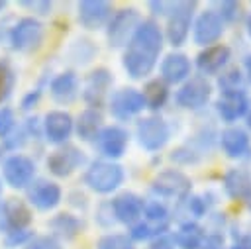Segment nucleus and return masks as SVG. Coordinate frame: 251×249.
<instances>
[{"label":"nucleus","mask_w":251,"mask_h":249,"mask_svg":"<svg viewBox=\"0 0 251 249\" xmlns=\"http://www.w3.org/2000/svg\"><path fill=\"white\" fill-rule=\"evenodd\" d=\"M143 198H139L137 194L133 192H122L118 194L110 206H112V214H114V220L116 222H122V224H127V225H133L141 220L143 216Z\"/></svg>","instance_id":"obj_17"},{"label":"nucleus","mask_w":251,"mask_h":249,"mask_svg":"<svg viewBox=\"0 0 251 249\" xmlns=\"http://www.w3.org/2000/svg\"><path fill=\"white\" fill-rule=\"evenodd\" d=\"M84 161L86 157L80 149H76L75 145H63L47 157V167L55 176H69L73 171L84 165Z\"/></svg>","instance_id":"obj_15"},{"label":"nucleus","mask_w":251,"mask_h":249,"mask_svg":"<svg viewBox=\"0 0 251 249\" xmlns=\"http://www.w3.org/2000/svg\"><path fill=\"white\" fill-rule=\"evenodd\" d=\"M224 188L233 200H247L251 194V174L243 169H229L224 176Z\"/></svg>","instance_id":"obj_24"},{"label":"nucleus","mask_w":251,"mask_h":249,"mask_svg":"<svg viewBox=\"0 0 251 249\" xmlns=\"http://www.w3.org/2000/svg\"><path fill=\"white\" fill-rule=\"evenodd\" d=\"M194 10H196V2H176L173 12L169 14V22H167V39L173 47H178L186 41L190 25H192V18H194Z\"/></svg>","instance_id":"obj_7"},{"label":"nucleus","mask_w":251,"mask_h":249,"mask_svg":"<svg viewBox=\"0 0 251 249\" xmlns=\"http://www.w3.org/2000/svg\"><path fill=\"white\" fill-rule=\"evenodd\" d=\"M175 4L176 2H165V0H161V2H149V8H151V12L155 16H169L173 12Z\"/></svg>","instance_id":"obj_42"},{"label":"nucleus","mask_w":251,"mask_h":249,"mask_svg":"<svg viewBox=\"0 0 251 249\" xmlns=\"http://www.w3.org/2000/svg\"><path fill=\"white\" fill-rule=\"evenodd\" d=\"M75 129V122L71 118V114L63 112V110H51L47 116H45V122H43V135L49 143L53 145H61L65 143L71 133Z\"/></svg>","instance_id":"obj_18"},{"label":"nucleus","mask_w":251,"mask_h":249,"mask_svg":"<svg viewBox=\"0 0 251 249\" xmlns=\"http://www.w3.org/2000/svg\"><path fill=\"white\" fill-rule=\"evenodd\" d=\"M112 82H114V76H112V73L108 69H104V67L94 69L88 75V78L84 82V88H82V98L86 100V104L90 108H96L98 110L104 104Z\"/></svg>","instance_id":"obj_13"},{"label":"nucleus","mask_w":251,"mask_h":249,"mask_svg":"<svg viewBox=\"0 0 251 249\" xmlns=\"http://www.w3.org/2000/svg\"><path fill=\"white\" fill-rule=\"evenodd\" d=\"M141 24L139 12L133 8L118 10L108 22V43L110 47H126Z\"/></svg>","instance_id":"obj_4"},{"label":"nucleus","mask_w":251,"mask_h":249,"mask_svg":"<svg viewBox=\"0 0 251 249\" xmlns=\"http://www.w3.org/2000/svg\"><path fill=\"white\" fill-rule=\"evenodd\" d=\"M6 227V220H4V212H2V204H0V229Z\"/></svg>","instance_id":"obj_47"},{"label":"nucleus","mask_w":251,"mask_h":249,"mask_svg":"<svg viewBox=\"0 0 251 249\" xmlns=\"http://www.w3.org/2000/svg\"><path fill=\"white\" fill-rule=\"evenodd\" d=\"M16 129V118L14 112L6 106H0V137L6 139Z\"/></svg>","instance_id":"obj_35"},{"label":"nucleus","mask_w":251,"mask_h":249,"mask_svg":"<svg viewBox=\"0 0 251 249\" xmlns=\"http://www.w3.org/2000/svg\"><path fill=\"white\" fill-rule=\"evenodd\" d=\"M49 227L53 229L55 235L65 237V239H73V237L80 231L82 224H80V220H78L76 216L67 214V212H61V214H57V216L49 222Z\"/></svg>","instance_id":"obj_29"},{"label":"nucleus","mask_w":251,"mask_h":249,"mask_svg":"<svg viewBox=\"0 0 251 249\" xmlns=\"http://www.w3.org/2000/svg\"><path fill=\"white\" fill-rule=\"evenodd\" d=\"M190 59L184 53H169L161 61V80L167 84H178L190 78Z\"/></svg>","instance_id":"obj_22"},{"label":"nucleus","mask_w":251,"mask_h":249,"mask_svg":"<svg viewBox=\"0 0 251 249\" xmlns=\"http://www.w3.org/2000/svg\"><path fill=\"white\" fill-rule=\"evenodd\" d=\"M14 80H16V76H14V71L10 69V65L6 61H0V102H4L10 96V92L14 88Z\"/></svg>","instance_id":"obj_34"},{"label":"nucleus","mask_w":251,"mask_h":249,"mask_svg":"<svg viewBox=\"0 0 251 249\" xmlns=\"http://www.w3.org/2000/svg\"><path fill=\"white\" fill-rule=\"evenodd\" d=\"M161 233H167V227H159V225H153L145 220H139L137 224L131 225L129 229V239L133 241H143V239H151V237H157Z\"/></svg>","instance_id":"obj_32"},{"label":"nucleus","mask_w":251,"mask_h":249,"mask_svg":"<svg viewBox=\"0 0 251 249\" xmlns=\"http://www.w3.org/2000/svg\"><path fill=\"white\" fill-rule=\"evenodd\" d=\"M108 106H110V114L116 120L126 122V120H131L133 116H137L139 112H143L145 102L137 88H120L110 94Z\"/></svg>","instance_id":"obj_8"},{"label":"nucleus","mask_w":251,"mask_h":249,"mask_svg":"<svg viewBox=\"0 0 251 249\" xmlns=\"http://www.w3.org/2000/svg\"><path fill=\"white\" fill-rule=\"evenodd\" d=\"M200 249H224V237L218 233H210L204 237Z\"/></svg>","instance_id":"obj_43"},{"label":"nucleus","mask_w":251,"mask_h":249,"mask_svg":"<svg viewBox=\"0 0 251 249\" xmlns=\"http://www.w3.org/2000/svg\"><path fill=\"white\" fill-rule=\"evenodd\" d=\"M231 59V51L227 45H222V43H216V45H210L206 47L204 51L198 53L196 57V67L202 75H218L220 71H224V67L229 63Z\"/></svg>","instance_id":"obj_19"},{"label":"nucleus","mask_w":251,"mask_h":249,"mask_svg":"<svg viewBox=\"0 0 251 249\" xmlns=\"http://www.w3.org/2000/svg\"><path fill=\"white\" fill-rule=\"evenodd\" d=\"M0 192H2V178H0Z\"/></svg>","instance_id":"obj_52"},{"label":"nucleus","mask_w":251,"mask_h":249,"mask_svg":"<svg viewBox=\"0 0 251 249\" xmlns=\"http://www.w3.org/2000/svg\"><path fill=\"white\" fill-rule=\"evenodd\" d=\"M245 202H247V204H249V208H251V194L247 196V200H245Z\"/></svg>","instance_id":"obj_51"},{"label":"nucleus","mask_w":251,"mask_h":249,"mask_svg":"<svg viewBox=\"0 0 251 249\" xmlns=\"http://www.w3.org/2000/svg\"><path fill=\"white\" fill-rule=\"evenodd\" d=\"M224 22H235L241 16V4L237 2H222L220 10H216Z\"/></svg>","instance_id":"obj_37"},{"label":"nucleus","mask_w":251,"mask_h":249,"mask_svg":"<svg viewBox=\"0 0 251 249\" xmlns=\"http://www.w3.org/2000/svg\"><path fill=\"white\" fill-rule=\"evenodd\" d=\"M31 239V233L27 231V229H12V231H8L6 233V237H4V243H6V247H16V245H22V243H27Z\"/></svg>","instance_id":"obj_38"},{"label":"nucleus","mask_w":251,"mask_h":249,"mask_svg":"<svg viewBox=\"0 0 251 249\" xmlns=\"http://www.w3.org/2000/svg\"><path fill=\"white\" fill-rule=\"evenodd\" d=\"M245 25H247V33H249V37H251V14L247 16V24H245Z\"/></svg>","instance_id":"obj_48"},{"label":"nucleus","mask_w":251,"mask_h":249,"mask_svg":"<svg viewBox=\"0 0 251 249\" xmlns=\"http://www.w3.org/2000/svg\"><path fill=\"white\" fill-rule=\"evenodd\" d=\"M37 98H39V90L29 92V94H27V96L22 100V108H24V110H29V108H31V106L37 102Z\"/></svg>","instance_id":"obj_44"},{"label":"nucleus","mask_w":251,"mask_h":249,"mask_svg":"<svg viewBox=\"0 0 251 249\" xmlns=\"http://www.w3.org/2000/svg\"><path fill=\"white\" fill-rule=\"evenodd\" d=\"M124 182V169L112 161H92L84 171V184L100 194L114 192Z\"/></svg>","instance_id":"obj_2"},{"label":"nucleus","mask_w":251,"mask_h":249,"mask_svg":"<svg viewBox=\"0 0 251 249\" xmlns=\"http://www.w3.org/2000/svg\"><path fill=\"white\" fill-rule=\"evenodd\" d=\"M247 127H249V131H251V110L247 112Z\"/></svg>","instance_id":"obj_49"},{"label":"nucleus","mask_w":251,"mask_h":249,"mask_svg":"<svg viewBox=\"0 0 251 249\" xmlns=\"http://www.w3.org/2000/svg\"><path fill=\"white\" fill-rule=\"evenodd\" d=\"M102 114H100V110H96V108H88V110H84L80 116H78V120H76V133H78V137L80 139H86V141H90V139H94L96 135H98V131L102 129Z\"/></svg>","instance_id":"obj_27"},{"label":"nucleus","mask_w":251,"mask_h":249,"mask_svg":"<svg viewBox=\"0 0 251 249\" xmlns=\"http://www.w3.org/2000/svg\"><path fill=\"white\" fill-rule=\"evenodd\" d=\"M220 92H245V78L239 69H229L220 75L218 78Z\"/></svg>","instance_id":"obj_30"},{"label":"nucleus","mask_w":251,"mask_h":249,"mask_svg":"<svg viewBox=\"0 0 251 249\" xmlns=\"http://www.w3.org/2000/svg\"><path fill=\"white\" fill-rule=\"evenodd\" d=\"M216 112L224 122H235L249 112V100L245 92H222L216 100Z\"/></svg>","instance_id":"obj_21"},{"label":"nucleus","mask_w":251,"mask_h":249,"mask_svg":"<svg viewBox=\"0 0 251 249\" xmlns=\"http://www.w3.org/2000/svg\"><path fill=\"white\" fill-rule=\"evenodd\" d=\"M51 96L57 104H71L76 100L78 90H80V80L73 71H65L61 75H57L51 84H49Z\"/></svg>","instance_id":"obj_23"},{"label":"nucleus","mask_w":251,"mask_h":249,"mask_svg":"<svg viewBox=\"0 0 251 249\" xmlns=\"http://www.w3.org/2000/svg\"><path fill=\"white\" fill-rule=\"evenodd\" d=\"M243 65H245V71H247V75H249V78H251V53L245 57V63H243Z\"/></svg>","instance_id":"obj_46"},{"label":"nucleus","mask_w":251,"mask_h":249,"mask_svg":"<svg viewBox=\"0 0 251 249\" xmlns=\"http://www.w3.org/2000/svg\"><path fill=\"white\" fill-rule=\"evenodd\" d=\"M190 188H192V180L182 171H176V169L161 171L151 182V190L163 198L182 200L190 194Z\"/></svg>","instance_id":"obj_5"},{"label":"nucleus","mask_w":251,"mask_h":249,"mask_svg":"<svg viewBox=\"0 0 251 249\" xmlns=\"http://www.w3.org/2000/svg\"><path fill=\"white\" fill-rule=\"evenodd\" d=\"M61 196H63L61 186L53 180H47V178H37L27 186L29 204L37 210H43V212L57 208L61 202Z\"/></svg>","instance_id":"obj_14"},{"label":"nucleus","mask_w":251,"mask_h":249,"mask_svg":"<svg viewBox=\"0 0 251 249\" xmlns=\"http://www.w3.org/2000/svg\"><path fill=\"white\" fill-rule=\"evenodd\" d=\"M224 33V20L220 18V14L212 8L204 10L198 14V18L194 20L192 25V39L196 45L202 47H210L212 43H216Z\"/></svg>","instance_id":"obj_11"},{"label":"nucleus","mask_w":251,"mask_h":249,"mask_svg":"<svg viewBox=\"0 0 251 249\" xmlns=\"http://www.w3.org/2000/svg\"><path fill=\"white\" fill-rule=\"evenodd\" d=\"M127 131L120 125H106L94 137V147L106 159H120L127 149Z\"/></svg>","instance_id":"obj_12"},{"label":"nucleus","mask_w":251,"mask_h":249,"mask_svg":"<svg viewBox=\"0 0 251 249\" xmlns=\"http://www.w3.org/2000/svg\"><path fill=\"white\" fill-rule=\"evenodd\" d=\"M43 41V25L35 18H22L10 29V43L16 51H31L37 49Z\"/></svg>","instance_id":"obj_10"},{"label":"nucleus","mask_w":251,"mask_h":249,"mask_svg":"<svg viewBox=\"0 0 251 249\" xmlns=\"http://www.w3.org/2000/svg\"><path fill=\"white\" fill-rule=\"evenodd\" d=\"M163 49V31L157 22L143 20L126 45L122 65L131 78H145L157 65Z\"/></svg>","instance_id":"obj_1"},{"label":"nucleus","mask_w":251,"mask_h":249,"mask_svg":"<svg viewBox=\"0 0 251 249\" xmlns=\"http://www.w3.org/2000/svg\"><path fill=\"white\" fill-rule=\"evenodd\" d=\"M4 8H6V2H0V12H2Z\"/></svg>","instance_id":"obj_50"},{"label":"nucleus","mask_w":251,"mask_h":249,"mask_svg":"<svg viewBox=\"0 0 251 249\" xmlns=\"http://www.w3.org/2000/svg\"><path fill=\"white\" fill-rule=\"evenodd\" d=\"M24 249H63V247L53 235H39V237H31Z\"/></svg>","instance_id":"obj_36"},{"label":"nucleus","mask_w":251,"mask_h":249,"mask_svg":"<svg viewBox=\"0 0 251 249\" xmlns=\"http://www.w3.org/2000/svg\"><path fill=\"white\" fill-rule=\"evenodd\" d=\"M2 176L12 188H25V186H29L33 182L35 163L29 157L22 155V153H14V155L4 159Z\"/></svg>","instance_id":"obj_9"},{"label":"nucleus","mask_w":251,"mask_h":249,"mask_svg":"<svg viewBox=\"0 0 251 249\" xmlns=\"http://www.w3.org/2000/svg\"><path fill=\"white\" fill-rule=\"evenodd\" d=\"M171 159L176 161V163L188 165V163H196V161H198V153H194L190 147H178V149L173 151Z\"/></svg>","instance_id":"obj_39"},{"label":"nucleus","mask_w":251,"mask_h":249,"mask_svg":"<svg viewBox=\"0 0 251 249\" xmlns=\"http://www.w3.org/2000/svg\"><path fill=\"white\" fill-rule=\"evenodd\" d=\"M188 210H190L196 218H200V216H204V214H206L208 204L204 202V198H202V196H192V198L188 200Z\"/></svg>","instance_id":"obj_41"},{"label":"nucleus","mask_w":251,"mask_h":249,"mask_svg":"<svg viewBox=\"0 0 251 249\" xmlns=\"http://www.w3.org/2000/svg\"><path fill=\"white\" fill-rule=\"evenodd\" d=\"M143 216L145 222L159 225V227H169V210L165 208V204H161L159 200L153 202H145L143 204Z\"/></svg>","instance_id":"obj_31"},{"label":"nucleus","mask_w":251,"mask_h":249,"mask_svg":"<svg viewBox=\"0 0 251 249\" xmlns=\"http://www.w3.org/2000/svg\"><path fill=\"white\" fill-rule=\"evenodd\" d=\"M175 237V245L180 249H200L206 231L196 224V222H184L176 233H173Z\"/></svg>","instance_id":"obj_26"},{"label":"nucleus","mask_w":251,"mask_h":249,"mask_svg":"<svg viewBox=\"0 0 251 249\" xmlns=\"http://www.w3.org/2000/svg\"><path fill=\"white\" fill-rule=\"evenodd\" d=\"M2 212H4V220H6L8 231H12V229H25V225L31 222L29 208L22 200H18V198L6 200L2 204Z\"/></svg>","instance_id":"obj_25"},{"label":"nucleus","mask_w":251,"mask_h":249,"mask_svg":"<svg viewBox=\"0 0 251 249\" xmlns=\"http://www.w3.org/2000/svg\"><path fill=\"white\" fill-rule=\"evenodd\" d=\"M210 96H212V84L204 76H192L186 78L180 84V88L175 92V102L186 110H200L208 104Z\"/></svg>","instance_id":"obj_6"},{"label":"nucleus","mask_w":251,"mask_h":249,"mask_svg":"<svg viewBox=\"0 0 251 249\" xmlns=\"http://www.w3.org/2000/svg\"><path fill=\"white\" fill-rule=\"evenodd\" d=\"M229 249H251V235H241Z\"/></svg>","instance_id":"obj_45"},{"label":"nucleus","mask_w":251,"mask_h":249,"mask_svg":"<svg viewBox=\"0 0 251 249\" xmlns=\"http://www.w3.org/2000/svg\"><path fill=\"white\" fill-rule=\"evenodd\" d=\"M143 102H145V108H151V110H159L165 106V102L169 100V88L167 84L161 80V78H153L149 80L145 86H143Z\"/></svg>","instance_id":"obj_28"},{"label":"nucleus","mask_w":251,"mask_h":249,"mask_svg":"<svg viewBox=\"0 0 251 249\" xmlns=\"http://www.w3.org/2000/svg\"><path fill=\"white\" fill-rule=\"evenodd\" d=\"M135 135H137V141L143 149L147 151H159L167 145L169 137H171V127L169 124L161 118V116H147V118H141L137 122V127H135Z\"/></svg>","instance_id":"obj_3"},{"label":"nucleus","mask_w":251,"mask_h":249,"mask_svg":"<svg viewBox=\"0 0 251 249\" xmlns=\"http://www.w3.org/2000/svg\"><path fill=\"white\" fill-rule=\"evenodd\" d=\"M112 18V6L104 0H84L78 4V22L86 29H98Z\"/></svg>","instance_id":"obj_20"},{"label":"nucleus","mask_w":251,"mask_h":249,"mask_svg":"<svg viewBox=\"0 0 251 249\" xmlns=\"http://www.w3.org/2000/svg\"><path fill=\"white\" fill-rule=\"evenodd\" d=\"M98 249H135L133 241L122 233H106L96 241Z\"/></svg>","instance_id":"obj_33"},{"label":"nucleus","mask_w":251,"mask_h":249,"mask_svg":"<svg viewBox=\"0 0 251 249\" xmlns=\"http://www.w3.org/2000/svg\"><path fill=\"white\" fill-rule=\"evenodd\" d=\"M220 147L229 159L245 161L251 157V139L241 127H226L220 133Z\"/></svg>","instance_id":"obj_16"},{"label":"nucleus","mask_w":251,"mask_h":249,"mask_svg":"<svg viewBox=\"0 0 251 249\" xmlns=\"http://www.w3.org/2000/svg\"><path fill=\"white\" fill-rule=\"evenodd\" d=\"M151 249H176L173 233H161V235H157L153 239V243H151Z\"/></svg>","instance_id":"obj_40"}]
</instances>
